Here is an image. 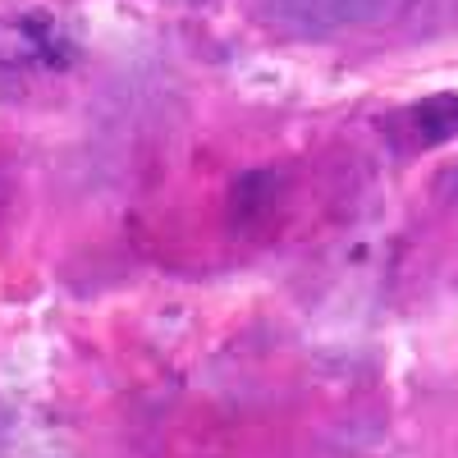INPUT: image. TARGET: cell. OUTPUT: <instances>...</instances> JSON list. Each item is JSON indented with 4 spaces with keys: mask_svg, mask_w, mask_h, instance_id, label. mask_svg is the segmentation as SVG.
<instances>
[{
    "mask_svg": "<svg viewBox=\"0 0 458 458\" xmlns=\"http://www.w3.org/2000/svg\"><path fill=\"white\" fill-rule=\"evenodd\" d=\"M399 0H266V14H271L284 32L326 37V32L358 28V23H376Z\"/></svg>",
    "mask_w": 458,
    "mask_h": 458,
    "instance_id": "cell-2",
    "label": "cell"
},
{
    "mask_svg": "<svg viewBox=\"0 0 458 458\" xmlns=\"http://www.w3.org/2000/svg\"><path fill=\"white\" fill-rule=\"evenodd\" d=\"M69 60H73V47L47 10L0 19V69H32V64L64 69Z\"/></svg>",
    "mask_w": 458,
    "mask_h": 458,
    "instance_id": "cell-1",
    "label": "cell"
},
{
    "mask_svg": "<svg viewBox=\"0 0 458 458\" xmlns=\"http://www.w3.org/2000/svg\"><path fill=\"white\" fill-rule=\"evenodd\" d=\"M412 124L422 133V142H449L458 138V92L427 97L422 106H412Z\"/></svg>",
    "mask_w": 458,
    "mask_h": 458,
    "instance_id": "cell-3",
    "label": "cell"
}]
</instances>
